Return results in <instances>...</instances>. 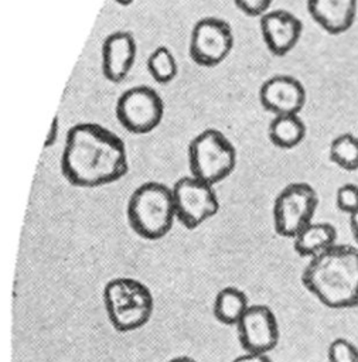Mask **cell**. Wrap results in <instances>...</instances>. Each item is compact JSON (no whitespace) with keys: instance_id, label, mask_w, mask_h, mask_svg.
<instances>
[{"instance_id":"cell-17","label":"cell","mask_w":358,"mask_h":362,"mask_svg":"<svg viewBox=\"0 0 358 362\" xmlns=\"http://www.w3.org/2000/svg\"><path fill=\"white\" fill-rule=\"evenodd\" d=\"M272 144L279 148H294L306 137V124L299 115L273 116L267 129Z\"/></svg>"},{"instance_id":"cell-27","label":"cell","mask_w":358,"mask_h":362,"mask_svg":"<svg viewBox=\"0 0 358 362\" xmlns=\"http://www.w3.org/2000/svg\"><path fill=\"white\" fill-rule=\"evenodd\" d=\"M115 3H117V4H120V6H129V4H132L134 0H113Z\"/></svg>"},{"instance_id":"cell-19","label":"cell","mask_w":358,"mask_h":362,"mask_svg":"<svg viewBox=\"0 0 358 362\" xmlns=\"http://www.w3.org/2000/svg\"><path fill=\"white\" fill-rule=\"evenodd\" d=\"M147 71L150 76L157 83H168L171 82L178 71V65L174 54L170 48L160 45L153 49L146 62Z\"/></svg>"},{"instance_id":"cell-5","label":"cell","mask_w":358,"mask_h":362,"mask_svg":"<svg viewBox=\"0 0 358 362\" xmlns=\"http://www.w3.org/2000/svg\"><path fill=\"white\" fill-rule=\"evenodd\" d=\"M188 165L192 177L215 185L232 174L236 150L222 132L205 129L188 144Z\"/></svg>"},{"instance_id":"cell-21","label":"cell","mask_w":358,"mask_h":362,"mask_svg":"<svg viewBox=\"0 0 358 362\" xmlns=\"http://www.w3.org/2000/svg\"><path fill=\"white\" fill-rule=\"evenodd\" d=\"M335 205L337 208L347 214L352 215L358 211V185L354 182H345L337 188L335 192Z\"/></svg>"},{"instance_id":"cell-25","label":"cell","mask_w":358,"mask_h":362,"mask_svg":"<svg viewBox=\"0 0 358 362\" xmlns=\"http://www.w3.org/2000/svg\"><path fill=\"white\" fill-rule=\"evenodd\" d=\"M350 228H351V233H352L355 242L358 243V211L354 212L352 215H350Z\"/></svg>"},{"instance_id":"cell-18","label":"cell","mask_w":358,"mask_h":362,"mask_svg":"<svg viewBox=\"0 0 358 362\" xmlns=\"http://www.w3.org/2000/svg\"><path fill=\"white\" fill-rule=\"evenodd\" d=\"M331 163L345 171L358 170V137L351 133H342L333 139L328 147Z\"/></svg>"},{"instance_id":"cell-7","label":"cell","mask_w":358,"mask_h":362,"mask_svg":"<svg viewBox=\"0 0 358 362\" xmlns=\"http://www.w3.org/2000/svg\"><path fill=\"white\" fill-rule=\"evenodd\" d=\"M177 221L187 229H195L215 216L219 199L214 185L192 175L178 178L171 187Z\"/></svg>"},{"instance_id":"cell-11","label":"cell","mask_w":358,"mask_h":362,"mask_svg":"<svg viewBox=\"0 0 358 362\" xmlns=\"http://www.w3.org/2000/svg\"><path fill=\"white\" fill-rule=\"evenodd\" d=\"M259 100L273 116L299 115L306 105V89L291 75H275L260 85Z\"/></svg>"},{"instance_id":"cell-8","label":"cell","mask_w":358,"mask_h":362,"mask_svg":"<svg viewBox=\"0 0 358 362\" xmlns=\"http://www.w3.org/2000/svg\"><path fill=\"white\" fill-rule=\"evenodd\" d=\"M115 113L119 123L133 134H147L163 120L164 103L150 86L139 85L126 89L117 99Z\"/></svg>"},{"instance_id":"cell-16","label":"cell","mask_w":358,"mask_h":362,"mask_svg":"<svg viewBox=\"0 0 358 362\" xmlns=\"http://www.w3.org/2000/svg\"><path fill=\"white\" fill-rule=\"evenodd\" d=\"M250 303L243 290L235 286H226L221 288L212 303V314L222 325H238L245 315Z\"/></svg>"},{"instance_id":"cell-24","label":"cell","mask_w":358,"mask_h":362,"mask_svg":"<svg viewBox=\"0 0 358 362\" xmlns=\"http://www.w3.org/2000/svg\"><path fill=\"white\" fill-rule=\"evenodd\" d=\"M58 133H59V119L58 116H54L52 122H51V126H50V130L47 133V137H45V143H44V147H51L57 143V139H58Z\"/></svg>"},{"instance_id":"cell-3","label":"cell","mask_w":358,"mask_h":362,"mask_svg":"<svg viewBox=\"0 0 358 362\" xmlns=\"http://www.w3.org/2000/svg\"><path fill=\"white\" fill-rule=\"evenodd\" d=\"M126 216L137 236L146 240L164 238L177 219L171 188L158 181L143 182L132 192Z\"/></svg>"},{"instance_id":"cell-26","label":"cell","mask_w":358,"mask_h":362,"mask_svg":"<svg viewBox=\"0 0 358 362\" xmlns=\"http://www.w3.org/2000/svg\"><path fill=\"white\" fill-rule=\"evenodd\" d=\"M167 362H198V361L188 356V355H178V356H174V358L168 359Z\"/></svg>"},{"instance_id":"cell-20","label":"cell","mask_w":358,"mask_h":362,"mask_svg":"<svg viewBox=\"0 0 358 362\" xmlns=\"http://www.w3.org/2000/svg\"><path fill=\"white\" fill-rule=\"evenodd\" d=\"M328 362H358V346L347 338H335L327 349Z\"/></svg>"},{"instance_id":"cell-6","label":"cell","mask_w":358,"mask_h":362,"mask_svg":"<svg viewBox=\"0 0 358 362\" xmlns=\"http://www.w3.org/2000/svg\"><path fill=\"white\" fill-rule=\"evenodd\" d=\"M318 206V195L307 182H291L275 198L272 216L273 228L282 238L293 239L313 222Z\"/></svg>"},{"instance_id":"cell-14","label":"cell","mask_w":358,"mask_h":362,"mask_svg":"<svg viewBox=\"0 0 358 362\" xmlns=\"http://www.w3.org/2000/svg\"><path fill=\"white\" fill-rule=\"evenodd\" d=\"M307 11L325 33L340 35L355 23L358 0H307Z\"/></svg>"},{"instance_id":"cell-12","label":"cell","mask_w":358,"mask_h":362,"mask_svg":"<svg viewBox=\"0 0 358 362\" xmlns=\"http://www.w3.org/2000/svg\"><path fill=\"white\" fill-rule=\"evenodd\" d=\"M259 27L266 48L276 57H284L293 51L303 33L300 18L282 8L263 14Z\"/></svg>"},{"instance_id":"cell-13","label":"cell","mask_w":358,"mask_h":362,"mask_svg":"<svg viewBox=\"0 0 358 362\" xmlns=\"http://www.w3.org/2000/svg\"><path fill=\"white\" fill-rule=\"evenodd\" d=\"M136 40L125 30L109 34L102 44V74L112 82H122L133 68L136 59Z\"/></svg>"},{"instance_id":"cell-15","label":"cell","mask_w":358,"mask_h":362,"mask_svg":"<svg viewBox=\"0 0 358 362\" xmlns=\"http://www.w3.org/2000/svg\"><path fill=\"white\" fill-rule=\"evenodd\" d=\"M337 243V229L330 222H311L293 238V249L301 257H314Z\"/></svg>"},{"instance_id":"cell-9","label":"cell","mask_w":358,"mask_h":362,"mask_svg":"<svg viewBox=\"0 0 358 362\" xmlns=\"http://www.w3.org/2000/svg\"><path fill=\"white\" fill-rule=\"evenodd\" d=\"M233 48L231 25L218 17L198 20L190 35V57L201 66H216L224 62Z\"/></svg>"},{"instance_id":"cell-23","label":"cell","mask_w":358,"mask_h":362,"mask_svg":"<svg viewBox=\"0 0 358 362\" xmlns=\"http://www.w3.org/2000/svg\"><path fill=\"white\" fill-rule=\"evenodd\" d=\"M231 362H273L269 356V354H260V352H243L238 356H235Z\"/></svg>"},{"instance_id":"cell-1","label":"cell","mask_w":358,"mask_h":362,"mask_svg":"<svg viewBox=\"0 0 358 362\" xmlns=\"http://www.w3.org/2000/svg\"><path fill=\"white\" fill-rule=\"evenodd\" d=\"M59 165L71 185L98 188L123 178L129 158L117 134L102 124L82 122L68 130Z\"/></svg>"},{"instance_id":"cell-4","label":"cell","mask_w":358,"mask_h":362,"mask_svg":"<svg viewBox=\"0 0 358 362\" xmlns=\"http://www.w3.org/2000/svg\"><path fill=\"white\" fill-rule=\"evenodd\" d=\"M102 300L109 322L119 332L137 331L153 317V293L134 277L110 279L103 287Z\"/></svg>"},{"instance_id":"cell-10","label":"cell","mask_w":358,"mask_h":362,"mask_svg":"<svg viewBox=\"0 0 358 362\" xmlns=\"http://www.w3.org/2000/svg\"><path fill=\"white\" fill-rule=\"evenodd\" d=\"M238 341L246 352L269 354L280 338L279 321L273 310L265 304H250L236 325Z\"/></svg>"},{"instance_id":"cell-2","label":"cell","mask_w":358,"mask_h":362,"mask_svg":"<svg viewBox=\"0 0 358 362\" xmlns=\"http://www.w3.org/2000/svg\"><path fill=\"white\" fill-rule=\"evenodd\" d=\"M301 284L327 308L358 307V249L335 243L308 259Z\"/></svg>"},{"instance_id":"cell-22","label":"cell","mask_w":358,"mask_h":362,"mask_svg":"<svg viewBox=\"0 0 358 362\" xmlns=\"http://www.w3.org/2000/svg\"><path fill=\"white\" fill-rule=\"evenodd\" d=\"M238 10L249 17H262L266 14L273 0H233Z\"/></svg>"}]
</instances>
